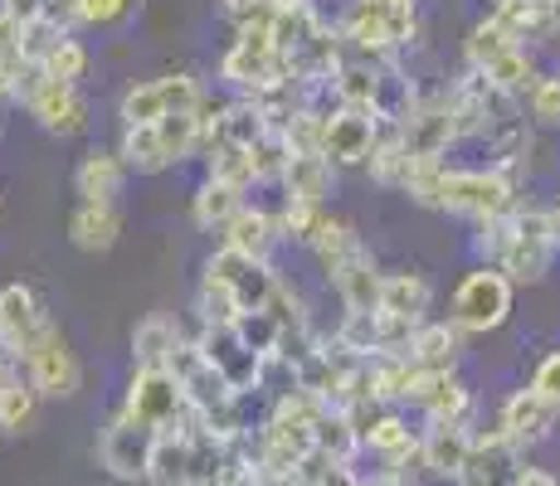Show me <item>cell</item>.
Instances as JSON below:
<instances>
[{"mask_svg": "<svg viewBox=\"0 0 560 486\" xmlns=\"http://www.w3.org/2000/svg\"><path fill=\"white\" fill-rule=\"evenodd\" d=\"M337 35L361 59H385L419 35V0H351L337 20Z\"/></svg>", "mask_w": 560, "mask_h": 486, "instance_id": "6da1fadb", "label": "cell"}, {"mask_svg": "<svg viewBox=\"0 0 560 486\" xmlns=\"http://www.w3.org/2000/svg\"><path fill=\"white\" fill-rule=\"evenodd\" d=\"M556 253H560V239H556L551 210H522V204H516V210L508 214V239H502L492 268H498L512 287L516 283L536 287L546 273H551Z\"/></svg>", "mask_w": 560, "mask_h": 486, "instance_id": "7a4b0ae2", "label": "cell"}, {"mask_svg": "<svg viewBox=\"0 0 560 486\" xmlns=\"http://www.w3.org/2000/svg\"><path fill=\"white\" fill-rule=\"evenodd\" d=\"M516 180L502 176V170L482 166V170H463V166H444L439 170V186H434V204L429 210H444V214H463V220H502V214L516 210Z\"/></svg>", "mask_w": 560, "mask_h": 486, "instance_id": "3957f363", "label": "cell"}, {"mask_svg": "<svg viewBox=\"0 0 560 486\" xmlns=\"http://www.w3.org/2000/svg\"><path fill=\"white\" fill-rule=\"evenodd\" d=\"M468 69L482 73L492 88L516 97V103H522V97L536 88V79H541V73H536V63H532V54L516 45V39L492 15L478 20V25L468 29Z\"/></svg>", "mask_w": 560, "mask_h": 486, "instance_id": "277c9868", "label": "cell"}, {"mask_svg": "<svg viewBox=\"0 0 560 486\" xmlns=\"http://www.w3.org/2000/svg\"><path fill=\"white\" fill-rule=\"evenodd\" d=\"M20 107H25L30 117H35L39 127H45L49 137H83L93 122L89 112V97L83 88H73V83H59V79H45L39 69H25L15 79V88H10Z\"/></svg>", "mask_w": 560, "mask_h": 486, "instance_id": "5b68a950", "label": "cell"}, {"mask_svg": "<svg viewBox=\"0 0 560 486\" xmlns=\"http://www.w3.org/2000/svg\"><path fill=\"white\" fill-rule=\"evenodd\" d=\"M205 107V88L190 73H161V79H142L117 97V122L122 127H156L166 117L180 112H200Z\"/></svg>", "mask_w": 560, "mask_h": 486, "instance_id": "8992f818", "label": "cell"}, {"mask_svg": "<svg viewBox=\"0 0 560 486\" xmlns=\"http://www.w3.org/2000/svg\"><path fill=\"white\" fill-rule=\"evenodd\" d=\"M220 79L230 83L240 97H254L264 88L288 83V59L273 49V39H268L264 25L234 29V45L224 49V59H220Z\"/></svg>", "mask_w": 560, "mask_h": 486, "instance_id": "52a82bcc", "label": "cell"}, {"mask_svg": "<svg viewBox=\"0 0 560 486\" xmlns=\"http://www.w3.org/2000/svg\"><path fill=\"white\" fill-rule=\"evenodd\" d=\"M122 414L132 418V424H142L147 434H180V428H190V418H196L186 394H180L166 370H132L127 394H122Z\"/></svg>", "mask_w": 560, "mask_h": 486, "instance_id": "ba28073f", "label": "cell"}, {"mask_svg": "<svg viewBox=\"0 0 560 486\" xmlns=\"http://www.w3.org/2000/svg\"><path fill=\"white\" fill-rule=\"evenodd\" d=\"M508 317H512V283L488 263L472 268L454 292L448 321H454L463 336H488V331H498Z\"/></svg>", "mask_w": 560, "mask_h": 486, "instance_id": "9c48e42d", "label": "cell"}, {"mask_svg": "<svg viewBox=\"0 0 560 486\" xmlns=\"http://www.w3.org/2000/svg\"><path fill=\"white\" fill-rule=\"evenodd\" d=\"M20 375H25L39 399H73L83 389V360L69 345V336L59 331V321L20 355Z\"/></svg>", "mask_w": 560, "mask_h": 486, "instance_id": "30bf717a", "label": "cell"}, {"mask_svg": "<svg viewBox=\"0 0 560 486\" xmlns=\"http://www.w3.org/2000/svg\"><path fill=\"white\" fill-rule=\"evenodd\" d=\"M152 438H156V434H147L142 424H132V418L117 408V414L103 424V434H98V467H103L113 482H147Z\"/></svg>", "mask_w": 560, "mask_h": 486, "instance_id": "8fae6325", "label": "cell"}, {"mask_svg": "<svg viewBox=\"0 0 560 486\" xmlns=\"http://www.w3.org/2000/svg\"><path fill=\"white\" fill-rule=\"evenodd\" d=\"M49 327H54V317L45 311V301H39L35 287L30 283H5L0 287V345L15 355V365Z\"/></svg>", "mask_w": 560, "mask_h": 486, "instance_id": "7c38bea8", "label": "cell"}, {"mask_svg": "<svg viewBox=\"0 0 560 486\" xmlns=\"http://www.w3.org/2000/svg\"><path fill=\"white\" fill-rule=\"evenodd\" d=\"M200 345V355L214 365V375H220L224 384H230V394H254L258 389V355L249 351V345L240 341V331L234 327H200V336H190Z\"/></svg>", "mask_w": 560, "mask_h": 486, "instance_id": "4fadbf2b", "label": "cell"}, {"mask_svg": "<svg viewBox=\"0 0 560 486\" xmlns=\"http://www.w3.org/2000/svg\"><path fill=\"white\" fill-rule=\"evenodd\" d=\"M560 424V408L551 404V399H541L532 384L526 389H512L508 399H502V414H498V434L512 442L516 452L536 448V442H546L556 434Z\"/></svg>", "mask_w": 560, "mask_h": 486, "instance_id": "5bb4252c", "label": "cell"}, {"mask_svg": "<svg viewBox=\"0 0 560 486\" xmlns=\"http://www.w3.org/2000/svg\"><path fill=\"white\" fill-rule=\"evenodd\" d=\"M522 458L498 428H478L472 434V448H468V467L454 486H512L516 472H522Z\"/></svg>", "mask_w": 560, "mask_h": 486, "instance_id": "9a60e30c", "label": "cell"}, {"mask_svg": "<svg viewBox=\"0 0 560 486\" xmlns=\"http://www.w3.org/2000/svg\"><path fill=\"white\" fill-rule=\"evenodd\" d=\"M375 146V117L365 112H347V107H331L327 122H322V156L337 166H365Z\"/></svg>", "mask_w": 560, "mask_h": 486, "instance_id": "2e32d148", "label": "cell"}, {"mask_svg": "<svg viewBox=\"0 0 560 486\" xmlns=\"http://www.w3.org/2000/svg\"><path fill=\"white\" fill-rule=\"evenodd\" d=\"M205 273L220 277L224 287L234 292V301H240L244 311H264L268 292H273L278 273L268 263H254V258H240L230 253V248H220V253H210V263H205Z\"/></svg>", "mask_w": 560, "mask_h": 486, "instance_id": "e0dca14e", "label": "cell"}, {"mask_svg": "<svg viewBox=\"0 0 560 486\" xmlns=\"http://www.w3.org/2000/svg\"><path fill=\"white\" fill-rule=\"evenodd\" d=\"M409 404L429 418V424H448V428H468L472 418V389L458 375H419Z\"/></svg>", "mask_w": 560, "mask_h": 486, "instance_id": "ac0fdd59", "label": "cell"}, {"mask_svg": "<svg viewBox=\"0 0 560 486\" xmlns=\"http://www.w3.org/2000/svg\"><path fill=\"white\" fill-rule=\"evenodd\" d=\"M468 448H472V428H448V424H429L419 434V472L439 482H458L463 467H468Z\"/></svg>", "mask_w": 560, "mask_h": 486, "instance_id": "d6986e66", "label": "cell"}, {"mask_svg": "<svg viewBox=\"0 0 560 486\" xmlns=\"http://www.w3.org/2000/svg\"><path fill=\"white\" fill-rule=\"evenodd\" d=\"M122 186H127V166L113 146L83 151V161L73 166V194H79V204H117Z\"/></svg>", "mask_w": 560, "mask_h": 486, "instance_id": "ffe728a7", "label": "cell"}, {"mask_svg": "<svg viewBox=\"0 0 560 486\" xmlns=\"http://www.w3.org/2000/svg\"><path fill=\"white\" fill-rule=\"evenodd\" d=\"M331 287H337V297H341V307L347 311H375L381 307V263L371 258V248H357V253L347 258L341 268H331Z\"/></svg>", "mask_w": 560, "mask_h": 486, "instance_id": "44dd1931", "label": "cell"}, {"mask_svg": "<svg viewBox=\"0 0 560 486\" xmlns=\"http://www.w3.org/2000/svg\"><path fill=\"white\" fill-rule=\"evenodd\" d=\"M458 351H463V331L454 327V321H424V327L409 336L405 360L424 375H454Z\"/></svg>", "mask_w": 560, "mask_h": 486, "instance_id": "7402d4cb", "label": "cell"}, {"mask_svg": "<svg viewBox=\"0 0 560 486\" xmlns=\"http://www.w3.org/2000/svg\"><path fill=\"white\" fill-rule=\"evenodd\" d=\"M273 244H278V229H273V214H268L264 204H244V210L220 229V248H230V253H240V258H254V263H268Z\"/></svg>", "mask_w": 560, "mask_h": 486, "instance_id": "603a6c76", "label": "cell"}, {"mask_svg": "<svg viewBox=\"0 0 560 486\" xmlns=\"http://www.w3.org/2000/svg\"><path fill=\"white\" fill-rule=\"evenodd\" d=\"M278 186H283V200L322 204V210H327V194L337 186V170H331V161L317 156V151H307V156H293V151H288V166H283V176H278Z\"/></svg>", "mask_w": 560, "mask_h": 486, "instance_id": "cb8c5ba5", "label": "cell"}, {"mask_svg": "<svg viewBox=\"0 0 560 486\" xmlns=\"http://www.w3.org/2000/svg\"><path fill=\"white\" fill-rule=\"evenodd\" d=\"M429 301H434V292H429V283L419 273H385L381 277V317H390V321H400V327H424V311H429Z\"/></svg>", "mask_w": 560, "mask_h": 486, "instance_id": "d4e9b609", "label": "cell"}, {"mask_svg": "<svg viewBox=\"0 0 560 486\" xmlns=\"http://www.w3.org/2000/svg\"><path fill=\"white\" fill-rule=\"evenodd\" d=\"M361 448H371L385 467H409L419 452V434L395 414V408H381V414L361 428Z\"/></svg>", "mask_w": 560, "mask_h": 486, "instance_id": "484cf974", "label": "cell"}, {"mask_svg": "<svg viewBox=\"0 0 560 486\" xmlns=\"http://www.w3.org/2000/svg\"><path fill=\"white\" fill-rule=\"evenodd\" d=\"M122 239V210L117 204H79L69 214V244L79 253H107Z\"/></svg>", "mask_w": 560, "mask_h": 486, "instance_id": "4316f807", "label": "cell"}, {"mask_svg": "<svg viewBox=\"0 0 560 486\" xmlns=\"http://www.w3.org/2000/svg\"><path fill=\"white\" fill-rule=\"evenodd\" d=\"M322 25H327V20L317 15V5H312V0H273V15H268V39H273V49L288 59V54L303 49Z\"/></svg>", "mask_w": 560, "mask_h": 486, "instance_id": "83f0119b", "label": "cell"}, {"mask_svg": "<svg viewBox=\"0 0 560 486\" xmlns=\"http://www.w3.org/2000/svg\"><path fill=\"white\" fill-rule=\"evenodd\" d=\"M502 29L522 45V39H551L560 29V0H512V5L492 10Z\"/></svg>", "mask_w": 560, "mask_h": 486, "instance_id": "f1b7e54d", "label": "cell"}, {"mask_svg": "<svg viewBox=\"0 0 560 486\" xmlns=\"http://www.w3.org/2000/svg\"><path fill=\"white\" fill-rule=\"evenodd\" d=\"M147 486H190V428L156 434L147 458Z\"/></svg>", "mask_w": 560, "mask_h": 486, "instance_id": "f546056e", "label": "cell"}, {"mask_svg": "<svg viewBox=\"0 0 560 486\" xmlns=\"http://www.w3.org/2000/svg\"><path fill=\"white\" fill-rule=\"evenodd\" d=\"M180 341V327L166 311H152L132 327V370H161L171 355V345Z\"/></svg>", "mask_w": 560, "mask_h": 486, "instance_id": "4dcf8cb0", "label": "cell"}, {"mask_svg": "<svg viewBox=\"0 0 560 486\" xmlns=\"http://www.w3.org/2000/svg\"><path fill=\"white\" fill-rule=\"evenodd\" d=\"M39 404H45V399L30 389L25 375L10 370L5 380H0V434H10V438L30 434V428L39 424Z\"/></svg>", "mask_w": 560, "mask_h": 486, "instance_id": "1f68e13d", "label": "cell"}, {"mask_svg": "<svg viewBox=\"0 0 560 486\" xmlns=\"http://www.w3.org/2000/svg\"><path fill=\"white\" fill-rule=\"evenodd\" d=\"M244 194H249V190L224 186V180H205V186L196 190V200H190V220H196L205 234H220L224 224H230L234 214H240L244 204H249Z\"/></svg>", "mask_w": 560, "mask_h": 486, "instance_id": "d6a6232c", "label": "cell"}, {"mask_svg": "<svg viewBox=\"0 0 560 486\" xmlns=\"http://www.w3.org/2000/svg\"><path fill=\"white\" fill-rule=\"evenodd\" d=\"M113 151L122 156L127 170H137V176H161V170H171L166 142H161L156 127H122V137H117Z\"/></svg>", "mask_w": 560, "mask_h": 486, "instance_id": "836d02e7", "label": "cell"}, {"mask_svg": "<svg viewBox=\"0 0 560 486\" xmlns=\"http://www.w3.org/2000/svg\"><path fill=\"white\" fill-rule=\"evenodd\" d=\"M361 452V438H357V428H351V418L347 414H322L317 418V428H312V458H322V462H351Z\"/></svg>", "mask_w": 560, "mask_h": 486, "instance_id": "e575fe53", "label": "cell"}, {"mask_svg": "<svg viewBox=\"0 0 560 486\" xmlns=\"http://www.w3.org/2000/svg\"><path fill=\"white\" fill-rule=\"evenodd\" d=\"M307 248L317 253V263L331 273V268H341V263H347V258L361 248V234L351 229L347 220H337V214L327 210V220L317 224V234H312V244H307Z\"/></svg>", "mask_w": 560, "mask_h": 486, "instance_id": "d590c367", "label": "cell"}, {"mask_svg": "<svg viewBox=\"0 0 560 486\" xmlns=\"http://www.w3.org/2000/svg\"><path fill=\"white\" fill-rule=\"evenodd\" d=\"M196 317L200 327H234L244 317V307L234 301V292L220 283V277L200 273V287H196Z\"/></svg>", "mask_w": 560, "mask_h": 486, "instance_id": "8d00e7d4", "label": "cell"}, {"mask_svg": "<svg viewBox=\"0 0 560 486\" xmlns=\"http://www.w3.org/2000/svg\"><path fill=\"white\" fill-rule=\"evenodd\" d=\"M89 63H93L89 45H83L79 35H63L59 45L49 49V59L39 63V73H45V79H59V83H73V88H79V83L89 79Z\"/></svg>", "mask_w": 560, "mask_h": 486, "instance_id": "74e56055", "label": "cell"}, {"mask_svg": "<svg viewBox=\"0 0 560 486\" xmlns=\"http://www.w3.org/2000/svg\"><path fill=\"white\" fill-rule=\"evenodd\" d=\"M331 341H337L347 355H357V360L375 355V345H381V311H347Z\"/></svg>", "mask_w": 560, "mask_h": 486, "instance_id": "f35d334b", "label": "cell"}, {"mask_svg": "<svg viewBox=\"0 0 560 486\" xmlns=\"http://www.w3.org/2000/svg\"><path fill=\"white\" fill-rule=\"evenodd\" d=\"M322 220H327V210H322V204H298V200H283V210L273 214V229H278V239H288V244H303V248H307Z\"/></svg>", "mask_w": 560, "mask_h": 486, "instance_id": "ab89813d", "label": "cell"}, {"mask_svg": "<svg viewBox=\"0 0 560 486\" xmlns=\"http://www.w3.org/2000/svg\"><path fill=\"white\" fill-rule=\"evenodd\" d=\"M205 166H210V176L205 180H224V186H240V190L254 186L249 146H214L210 156H205Z\"/></svg>", "mask_w": 560, "mask_h": 486, "instance_id": "60d3db41", "label": "cell"}, {"mask_svg": "<svg viewBox=\"0 0 560 486\" xmlns=\"http://www.w3.org/2000/svg\"><path fill=\"white\" fill-rule=\"evenodd\" d=\"M234 331H240V341L249 345L258 360H264V355H278V345H283V331H278V321L268 317V311H244V317L234 321Z\"/></svg>", "mask_w": 560, "mask_h": 486, "instance_id": "b9f144b4", "label": "cell"}, {"mask_svg": "<svg viewBox=\"0 0 560 486\" xmlns=\"http://www.w3.org/2000/svg\"><path fill=\"white\" fill-rule=\"evenodd\" d=\"M249 166H254V186H273L288 166V146L278 132H264L258 142L249 146Z\"/></svg>", "mask_w": 560, "mask_h": 486, "instance_id": "7bdbcfd3", "label": "cell"}, {"mask_svg": "<svg viewBox=\"0 0 560 486\" xmlns=\"http://www.w3.org/2000/svg\"><path fill=\"white\" fill-rule=\"evenodd\" d=\"M137 10H142V0H79V25L113 29L122 20H132Z\"/></svg>", "mask_w": 560, "mask_h": 486, "instance_id": "ee69618b", "label": "cell"}, {"mask_svg": "<svg viewBox=\"0 0 560 486\" xmlns=\"http://www.w3.org/2000/svg\"><path fill=\"white\" fill-rule=\"evenodd\" d=\"M20 73H25V54H20V20L0 10V83L15 88Z\"/></svg>", "mask_w": 560, "mask_h": 486, "instance_id": "f6af8a7d", "label": "cell"}, {"mask_svg": "<svg viewBox=\"0 0 560 486\" xmlns=\"http://www.w3.org/2000/svg\"><path fill=\"white\" fill-rule=\"evenodd\" d=\"M526 112L541 127H560V79H536V88L526 93Z\"/></svg>", "mask_w": 560, "mask_h": 486, "instance_id": "bcb514c9", "label": "cell"}, {"mask_svg": "<svg viewBox=\"0 0 560 486\" xmlns=\"http://www.w3.org/2000/svg\"><path fill=\"white\" fill-rule=\"evenodd\" d=\"M220 15L230 20L234 29H268V15H273V0H220Z\"/></svg>", "mask_w": 560, "mask_h": 486, "instance_id": "7dc6e473", "label": "cell"}, {"mask_svg": "<svg viewBox=\"0 0 560 486\" xmlns=\"http://www.w3.org/2000/svg\"><path fill=\"white\" fill-rule=\"evenodd\" d=\"M532 389L560 408V351L541 355V365H536V375H532Z\"/></svg>", "mask_w": 560, "mask_h": 486, "instance_id": "c3c4849f", "label": "cell"}, {"mask_svg": "<svg viewBox=\"0 0 560 486\" xmlns=\"http://www.w3.org/2000/svg\"><path fill=\"white\" fill-rule=\"evenodd\" d=\"M220 486H268V482L254 472V452H244V458L220 477Z\"/></svg>", "mask_w": 560, "mask_h": 486, "instance_id": "681fc988", "label": "cell"}, {"mask_svg": "<svg viewBox=\"0 0 560 486\" xmlns=\"http://www.w3.org/2000/svg\"><path fill=\"white\" fill-rule=\"evenodd\" d=\"M365 486H415V467H381L371 477H361Z\"/></svg>", "mask_w": 560, "mask_h": 486, "instance_id": "f907efd6", "label": "cell"}, {"mask_svg": "<svg viewBox=\"0 0 560 486\" xmlns=\"http://www.w3.org/2000/svg\"><path fill=\"white\" fill-rule=\"evenodd\" d=\"M317 467H322V458H307L303 467L293 472V477H283L278 486H322V482H317Z\"/></svg>", "mask_w": 560, "mask_h": 486, "instance_id": "816d5d0a", "label": "cell"}, {"mask_svg": "<svg viewBox=\"0 0 560 486\" xmlns=\"http://www.w3.org/2000/svg\"><path fill=\"white\" fill-rule=\"evenodd\" d=\"M512 486H560V477H551V472H541V467H522Z\"/></svg>", "mask_w": 560, "mask_h": 486, "instance_id": "f5cc1de1", "label": "cell"}, {"mask_svg": "<svg viewBox=\"0 0 560 486\" xmlns=\"http://www.w3.org/2000/svg\"><path fill=\"white\" fill-rule=\"evenodd\" d=\"M551 220H556V239H560V210H551Z\"/></svg>", "mask_w": 560, "mask_h": 486, "instance_id": "db71d44e", "label": "cell"}, {"mask_svg": "<svg viewBox=\"0 0 560 486\" xmlns=\"http://www.w3.org/2000/svg\"><path fill=\"white\" fill-rule=\"evenodd\" d=\"M5 97H10V88H5V83H0V103H5Z\"/></svg>", "mask_w": 560, "mask_h": 486, "instance_id": "11a10c76", "label": "cell"}, {"mask_svg": "<svg viewBox=\"0 0 560 486\" xmlns=\"http://www.w3.org/2000/svg\"><path fill=\"white\" fill-rule=\"evenodd\" d=\"M0 214H5V200H0Z\"/></svg>", "mask_w": 560, "mask_h": 486, "instance_id": "9f6ffc18", "label": "cell"}, {"mask_svg": "<svg viewBox=\"0 0 560 486\" xmlns=\"http://www.w3.org/2000/svg\"><path fill=\"white\" fill-rule=\"evenodd\" d=\"M498 5H512V0H498Z\"/></svg>", "mask_w": 560, "mask_h": 486, "instance_id": "6f0895ef", "label": "cell"}, {"mask_svg": "<svg viewBox=\"0 0 560 486\" xmlns=\"http://www.w3.org/2000/svg\"><path fill=\"white\" fill-rule=\"evenodd\" d=\"M361 486H365V482H361Z\"/></svg>", "mask_w": 560, "mask_h": 486, "instance_id": "680465c9", "label": "cell"}]
</instances>
